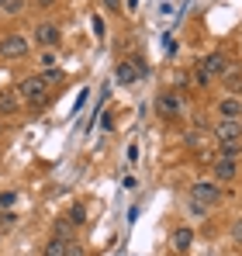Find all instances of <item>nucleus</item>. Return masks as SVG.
I'll list each match as a JSON object with an SVG mask.
<instances>
[{
    "label": "nucleus",
    "mask_w": 242,
    "mask_h": 256,
    "mask_svg": "<svg viewBox=\"0 0 242 256\" xmlns=\"http://www.w3.org/2000/svg\"><path fill=\"white\" fill-rule=\"evenodd\" d=\"M24 10V0H7L4 4V14H21Z\"/></svg>",
    "instance_id": "412c9836"
},
{
    "label": "nucleus",
    "mask_w": 242,
    "mask_h": 256,
    "mask_svg": "<svg viewBox=\"0 0 242 256\" xmlns=\"http://www.w3.org/2000/svg\"><path fill=\"white\" fill-rule=\"evenodd\" d=\"M42 70H52V66H56V52H52V48H42Z\"/></svg>",
    "instance_id": "6ab92c4d"
},
{
    "label": "nucleus",
    "mask_w": 242,
    "mask_h": 256,
    "mask_svg": "<svg viewBox=\"0 0 242 256\" xmlns=\"http://www.w3.org/2000/svg\"><path fill=\"white\" fill-rule=\"evenodd\" d=\"M18 104H21L18 90H0V114H14V111H18Z\"/></svg>",
    "instance_id": "ddd939ff"
},
{
    "label": "nucleus",
    "mask_w": 242,
    "mask_h": 256,
    "mask_svg": "<svg viewBox=\"0 0 242 256\" xmlns=\"http://www.w3.org/2000/svg\"><path fill=\"white\" fill-rule=\"evenodd\" d=\"M232 239H236V242H239V246H242V218H239V222H236V225H232Z\"/></svg>",
    "instance_id": "5701e85b"
},
{
    "label": "nucleus",
    "mask_w": 242,
    "mask_h": 256,
    "mask_svg": "<svg viewBox=\"0 0 242 256\" xmlns=\"http://www.w3.org/2000/svg\"><path fill=\"white\" fill-rule=\"evenodd\" d=\"M236 173H239V163L236 160H214V166H211V176H214V184H228V180H236Z\"/></svg>",
    "instance_id": "423d86ee"
},
{
    "label": "nucleus",
    "mask_w": 242,
    "mask_h": 256,
    "mask_svg": "<svg viewBox=\"0 0 242 256\" xmlns=\"http://www.w3.org/2000/svg\"><path fill=\"white\" fill-rule=\"evenodd\" d=\"M14 90H18V97H24L32 108H42V104H45V90H48V86H45V80H42V73H35V76H24Z\"/></svg>",
    "instance_id": "f257e3e1"
},
{
    "label": "nucleus",
    "mask_w": 242,
    "mask_h": 256,
    "mask_svg": "<svg viewBox=\"0 0 242 256\" xmlns=\"http://www.w3.org/2000/svg\"><path fill=\"white\" fill-rule=\"evenodd\" d=\"M239 156H242L239 142H225V146H222V160H236V163H239Z\"/></svg>",
    "instance_id": "dca6fc26"
},
{
    "label": "nucleus",
    "mask_w": 242,
    "mask_h": 256,
    "mask_svg": "<svg viewBox=\"0 0 242 256\" xmlns=\"http://www.w3.org/2000/svg\"><path fill=\"white\" fill-rule=\"evenodd\" d=\"M56 0H35V7H52Z\"/></svg>",
    "instance_id": "393cba45"
},
{
    "label": "nucleus",
    "mask_w": 242,
    "mask_h": 256,
    "mask_svg": "<svg viewBox=\"0 0 242 256\" xmlns=\"http://www.w3.org/2000/svg\"><path fill=\"white\" fill-rule=\"evenodd\" d=\"M42 256H66V239H48L45 242V250H42Z\"/></svg>",
    "instance_id": "2eb2a0df"
},
{
    "label": "nucleus",
    "mask_w": 242,
    "mask_h": 256,
    "mask_svg": "<svg viewBox=\"0 0 242 256\" xmlns=\"http://www.w3.org/2000/svg\"><path fill=\"white\" fill-rule=\"evenodd\" d=\"M214 138L225 146V142H242V122H218L214 125Z\"/></svg>",
    "instance_id": "0eeeda50"
},
{
    "label": "nucleus",
    "mask_w": 242,
    "mask_h": 256,
    "mask_svg": "<svg viewBox=\"0 0 242 256\" xmlns=\"http://www.w3.org/2000/svg\"><path fill=\"white\" fill-rule=\"evenodd\" d=\"M190 201L201 204V208H211V204L222 201V187H218L214 180H198V184L190 187Z\"/></svg>",
    "instance_id": "f03ea898"
},
{
    "label": "nucleus",
    "mask_w": 242,
    "mask_h": 256,
    "mask_svg": "<svg viewBox=\"0 0 242 256\" xmlns=\"http://www.w3.org/2000/svg\"><path fill=\"white\" fill-rule=\"evenodd\" d=\"M56 239H66V242H73V222L62 214V218H56Z\"/></svg>",
    "instance_id": "4468645a"
},
{
    "label": "nucleus",
    "mask_w": 242,
    "mask_h": 256,
    "mask_svg": "<svg viewBox=\"0 0 242 256\" xmlns=\"http://www.w3.org/2000/svg\"><path fill=\"white\" fill-rule=\"evenodd\" d=\"M66 218H70V222H73V225H83V222H86V208H83L80 201H76V204H73V208H70V212H66Z\"/></svg>",
    "instance_id": "f3484780"
},
{
    "label": "nucleus",
    "mask_w": 242,
    "mask_h": 256,
    "mask_svg": "<svg viewBox=\"0 0 242 256\" xmlns=\"http://www.w3.org/2000/svg\"><path fill=\"white\" fill-rule=\"evenodd\" d=\"M184 111V104L173 97V94H160L156 97V114H162V118H176Z\"/></svg>",
    "instance_id": "1a4fd4ad"
},
{
    "label": "nucleus",
    "mask_w": 242,
    "mask_h": 256,
    "mask_svg": "<svg viewBox=\"0 0 242 256\" xmlns=\"http://www.w3.org/2000/svg\"><path fill=\"white\" fill-rule=\"evenodd\" d=\"M42 80H45V86L62 84V70H59V66H52V70H42Z\"/></svg>",
    "instance_id": "a211bd4d"
},
{
    "label": "nucleus",
    "mask_w": 242,
    "mask_h": 256,
    "mask_svg": "<svg viewBox=\"0 0 242 256\" xmlns=\"http://www.w3.org/2000/svg\"><path fill=\"white\" fill-rule=\"evenodd\" d=\"M66 256H83V246H76V242H66Z\"/></svg>",
    "instance_id": "4be33fe9"
},
{
    "label": "nucleus",
    "mask_w": 242,
    "mask_h": 256,
    "mask_svg": "<svg viewBox=\"0 0 242 256\" xmlns=\"http://www.w3.org/2000/svg\"><path fill=\"white\" fill-rule=\"evenodd\" d=\"M14 204H18V194L14 190H4L0 194V208H14Z\"/></svg>",
    "instance_id": "aec40b11"
},
{
    "label": "nucleus",
    "mask_w": 242,
    "mask_h": 256,
    "mask_svg": "<svg viewBox=\"0 0 242 256\" xmlns=\"http://www.w3.org/2000/svg\"><path fill=\"white\" fill-rule=\"evenodd\" d=\"M4 4H7V0H0V7H4Z\"/></svg>",
    "instance_id": "a878e982"
},
{
    "label": "nucleus",
    "mask_w": 242,
    "mask_h": 256,
    "mask_svg": "<svg viewBox=\"0 0 242 256\" xmlns=\"http://www.w3.org/2000/svg\"><path fill=\"white\" fill-rule=\"evenodd\" d=\"M198 66H201V76H204V80H211V76H222V73L228 70V59H225L222 52H211V56H204Z\"/></svg>",
    "instance_id": "20e7f679"
},
{
    "label": "nucleus",
    "mask_w": 242,
    "mask_h": 256,
    "mask_svg": "<svg viewBox=\"0 0 242 256\" xmlns=\"http://www.w3.org/2000/svg\"><path fill=\"white\" fill-rule=\"evenodd\" d=\"M222 84H225V90H228V97H239L242 94V73L236 70V66H228V70L222 73Z\"/></svg>",
    "instance_id": "f8f14e48"
},
{
    "label": "nucleus",
    "mask_w": 242,
    "mask_h": 256,
    "mask_svg": "<svg viewBox=\"0 0 242 256\" xmlns=\"http://www.w3.org/2000/svg\"><path fill=\"white\" fill-rule=\"evenodd\" d=\"M218 114H222V122H242V100L239 97H222Z\"/></svg>",
    "instance_id": "6e6552de"
},
{
    "label": "nucleus",
    "mask_w": 242,
    "mask_h": 256,
    "mask_svg": "<svg viewBox=\"0 0 242 256\" xmlns=\"http://www.w3.org/2000/svg\"><path fill=\"white\" fill-rule=\"evenodd\" d=\"M142 73H146V66H142L138 59H135V62H128V59H124V62L118 66V84H135Z\"/></svg>",
    "instance_id": "9b49d317"
},
{
    "label": "nucleus",
    "mask_w": 242,
    "mask_h": 256,
    "mask_svg": "<svg viewBox=\"0 0 242 256\" xmlns=\"http://www.w3.org/2000/svg\"><path fill=\"white\" fill-rule=\"evenodd\" d=\"M118 4H121V0H104V7H108V10H118Z\"/></svg>",
    "instance_id": "b1692460"
},
{
    "label": "nucleus",
    "mask_w": 242,
    "mask_h": 256,
    "mask_svg": "<svg viewBox=\"0 0 242 256\" xmlns=\"http://www.w3.org/2000/svg\"><path fill=\"white\" fill-rule=\"evenodd\" d=\"M28 48H32L28 38H24V35H18V32H10V35H4V38H0V56H4V59H10V62H14V59H24V56H28Z\"/></svg>",
    "instance_id": "7ed1b4c3"
},
{
    "label": "nucleus",
    "mask_w": 242,
    "mask_h": 256,
    "mask_svg": "<svg viewBox=\"0 0 242 256\" xmlns=\"http://www.w3.org/2000/svg\"><path fill=\"white\" fill-rule=\"evenodd\" d=\"M35 42H38L42 48H52V52H56L59 42H62V35H59L56 24H45V21H42V24H35Z\"/></svg>",
    "instance_id": "39448f33"
},
{
    "label": "nucleus",
    "mask_w": 242,
    "mask_h": 256,
    "mask_svg": "<svg viewBox=\"0 0 242 256\" xmlns=\"http://www.w3.org/2000/svg\"><path fill=\"white\" fill-rule=\"evenodd\" d=\"M170 242H173V253L187 256V250H190V246H194V228H187V225H184V228H176V232H173V239H170Z\"/></svg>",
    "instance_id": "9d476101"
}]
</instances>
